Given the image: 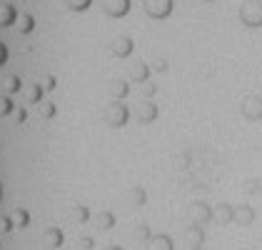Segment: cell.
I'll return each mask as SVG.
<instances>
[{
    "label": "cell",
    "mask_w": 262,
    "mask_h": 250,
    "mask_svg": "<svg viewBox=\"0 0 262 250\" xmlns=\"http://www.w3.org/2000/svg\"><path fill=\"white\" fill-rule=\"evenodd\" d=\"M242 115L247 120H260L262 118V98H247L242 103Z\"/></svg>",
    "instance_id": "obj_1"
}]
</instances>
